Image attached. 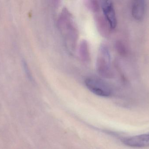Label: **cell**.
I'll use <instances>...</instances> for the list:
<instances>
[{"label":"cell","mask_w":149,"mask_h":149,"mask_svg":"<svg viewBox=\"0 0 149 149\" xmlns=\"http://www.w3.org/2000/svg\"><path fill=\"white\" fill-rule=\"evenodd\" d=\"M72 15L64 9L58 20V25L63 33L65 43L71 50H74L77 44L78 34Z\"/></svg>","instance_id":"6da1fadb"},{"label":"cell","mask_w":149,"mask_h":149,"mask_svg":"<svg viewBox=\"0 0 149 149\" xmlns=\"http://www.w3.org/2000/svg\"><path fill=\"white\" fill-rule=\"evenodd\" d=\"M111 57L107 46L102 44L99 49V56L96 62L97 72L102 77L110 78L113 77L111 68Z\"/></svg>","instance_id":"7a4b0ae2"},{"label":"cell","mask_w":149,"mask_h":149,"mask_svg":"<svg viewBox=\"0 0 149 149\" xmlns=\"http://www.w3.org/2000/svg\"><path fill=\"white\" fill-rule=\"evenodd\" d=\"M85 84L88 89L96 95L107 97L111 94V89L110 87L100 79L91 77L88 78L85 80Z\"/></svg>","instance_id":"3957f363"},{"label":"cell","mask_w":149,"mask_h":149,"mask_svg":"<svg viewBox=\"0 0 149 149\" xmlns=\"http://www.w3.org/2000/svg\"><path fill=\"white\" fill-rule=\"evenodd\" d=\"M101 6L110 29H114L117 25V19L113 3L110 1H102Z\"/></svg>","instance_id":"277c9868"},{"label":"cell","mask_w":149,"mask_h":149,"mask_svg":"<svg viewBox=\"0 0 149 149\" xmlns=\"http://www.w3.org/2000/svg\"><path fill=\"white\" fill-rule=\"evenodd\" d=\"M123 142L126 146L133 148L149 147V133L125 138Z\"/></svg>","instance_id":"5b68a950"},{"label":"cell","mask_w":149,"mask_h":149,"mask_svg":"<svg viewBox=\"0 0 149 149\" xmlns=\"http://www.w3.org/2000/svg\"><path fill=\"white\" fill-rule=\"evenodd\" d=\"M146 4L144 1H134L132 3L131 12L133 17L137 21L142 20L145 16Z\"/></svg>","instance_id":"8992f818"},{"label":"cell","mask_w":149,"mask_h":149,"mask_svg":"<svg viewBox=\"0 0 149 149\" xmlns=\"http://www.w3.org/2000/svg\"><path fill=\"white\" fill-rule=\"evenodd\" d=\"M95 18L98 31L102 36H107L108 33L109 27L110 28L107 21L104 16L101 15H96Z\"/></svg>","instance_id":"52a82bcc"},{"label":"cell","mask_w":149,"mask_h":149,"mask_svg":"<svg viewBox=\"0 0 149 149\" xmlns=\"http://www.w3.org/2000/svg\"><path fill=\"white\" fill-rule=\"evenodd\" d=\"M79 54L81 59L84 62L88 63L90 60V53L88 43L86 40L81 42L79 46Z\"/></svg>","instance_id":"ba28073f"},{"label":"cell","mask_w":149,"mask_h":149,"mask_svg":"<svg viewBox=\"0 0 149 149\" xmlns=\"http://www.w3.org/2000/svg\"><path fill=\"white\" fill-rule=\"evenodd\" d=\"M85 5L88 9L95 13L99 12L100 9V3L97 1H85Z\"/></svg>","instance_id":"9c48e42d"},{"label":"cell","mask_w":149,"mask_h":149,"mask_svg":"<svg viewBox=\"0 0 149 149\" xmlns=\"http://www.w3.org/2000/svg\"><path fill=\"white\" fill-rule=\"evenodd\" d=\"M22 64L24 69V71H25L27 77L29 78V79L30 80H32V76H31V73L29 69V67H28L27 63L25 62V61L23 60L22 62Z\"/></svg>","instance_id":"30bf717a"}]
</instances>
